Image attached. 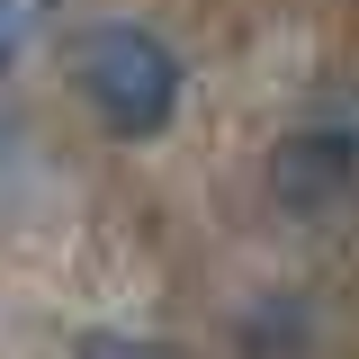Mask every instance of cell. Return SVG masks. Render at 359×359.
Returning <instances> with one entry per match:
<instances>
[{
	"mask_svg": "<svg viewBox=\"0 0 359 359\" xmlns=\"http://www.w3.org/2000/svg\"><path fill=\"white\" fill-rule=\"evenodd\" d=\"M0 153H9V108H0Z\"/></svg>",
	"mask_w": 359,
	"mask_h": 359,
	"instance_id": "cell-5",
	"label": "cell"
},
{
	"mask_svg": "<svg viewBox=\"0 0 359 359\" xmlns=\"http://www.w3.org/2000/svg\"><path fill=\"white\" fill-rule=\"evenodd\" d=\"M72 359H180V351L144 341V332H81V341H72Z\"/></svg>",
	"mask_w": 359,
	"mask_h": 359,
	"instance_id": "cell-4",
	"label": "cell"
},
{
	"mask_svg": "<svg viewBox=\"0 0 359 359\" xmlns=\"http://www.w3.org/2000/svg\"><path fill=\"white\" fill-rule=\"evenodd\" d=\"M72 81H81L90 117L117 135V144H153V135L180 117V99H189V63H180L153 27L108 18V27H90V36L72 45Z\"/></svg>",
	"mask_w": 359,
	"mask_h": 359,
	"instance_id": "cell-1",
	"label": "cell"
},
{
	"mask_svg": "<svg viewBox=\"0 0 359 359\" xmlns=\"http://www.w3.org/2000/svg\"><path fill=\"white\" fill-rule=\"evenodd\" d=\"M45 9H54V0H0V72H9V63H18L27 45H36Z\"/></svg>",
	"mask_w": 359,
	"mask_h": 359,
	"instance_id": "cell-3",
	"label": "cell"
},
{
	"mask_svg": "<svg viewBox=\"0 0 359 359\" xmlns=\"http://www.w3.org/2000/svg\"><path fill=\"white\" fill-rule=\"evenodd\" d=\"M269 198L287 207V216H332V207H351L359 198V90L351 99H323L314 117L278 135V153H269Z\"/></svg>",
	"mask_w": 359,
	"mask_h": 359,
	"instance_id": "cell-2",
	"label": "cell"
}]
</instances>
